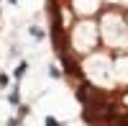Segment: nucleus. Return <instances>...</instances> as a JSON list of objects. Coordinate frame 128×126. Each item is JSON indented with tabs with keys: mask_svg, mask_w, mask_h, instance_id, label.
I'll return each instance as SVG.
<instances>
[{
	"mask_svg": "<svg viewBox=\"0 0 128 126\" xmlns=\"http://www.w3.org/2000/svg\"><path fill=\"white\" fill-rule=\"evenodd\" d=\"M8 82H10L8 75H0V88H8Z\"/></svg>",
	"mask_w": 128,
	"mask_h": 126,
	"instance_id": "7",
	"label": "nucleus"
},
{
	"mask_svg": "<svg viewBox=\"0 0 128 126\" xmlns=\"http://www.w3.org/2000/svg\"><path fill=\"white\" fill-rule=\"evenodd\" d=\"M49 75H51V77H54V80H59V75H62V72H59V70H56L54 65H51V67H49Z\"/></svg>",
	"mask_w": 128,
	"mask_h": 126,
	"instance_id": "5",
	"label": "nucleus"
},
{
	"mask_svg": "<svg viewBox=\"0 0 128 126\" xmlns=\"http://www.w3.org/2000/svg\"><path fill=\"white\" fill-rule=\"evenodd\" d=\"M31 36H34L36 41H41V39H44V31H41L38 26H31Z\"/></svg>",
	"mask_w": 128,
	"mask_h": 126,
	"instance_id": "3",
	"label": "nucleus"
},
{
	"mask_svg": "<svg viewBox=\"0 0 128 126\" xmlns=\"http://www.w3.org/2000/svg\"><path fill=\"white\" fill-rule=\"evenodd\" d=\"M23 116H28V106H20L18 108V118H23Z\"/></svg>",
	"mask_w": 128,
	"mask_h": 126,
	"instance_id": "6",
	"label": "nucleus"
},
{
	"mask_svg": "<svg viewBox=\"0 0 128 126\" xmlns=\"http://www.w3.org/2000/svg\"><path fill=\"white\" fill-rule=\"evenodd\" d=\"M10 3H18V0H10Z\"/></svg>",
	"mask_w": 128,
	"mask_h": 126,
	"instance_id": "9",
	"label": "nucleus"
},
{
	"mask_svg": "<svg viewBox=\"0 0 128 126\" xmlns=\"http://www.w3.org/2000/svg\"><path fill=\"white\" fill-rule=\"evenodd\" d=\"M46 126H62V123H59L54 116H49V118H46Z\"/></svg>",
	"mask_w": 128,
	"mask_h": 126,
	"instance_id": "8",
	"label": "nucleus"
},
{
	"mask_svg": "<svg viewBox=\"0 0 128 126\" xmlns=\"http://www.w3.org/2000/svg\"><path fill=\"white\" fill-rule=\"evenodd\" d=\"M26 70H28V62H20V65L16 67V72H13V77H16V80H20V77L26 75Z\"/></svg>",
	"mask_w": 128,
	"mask_h": 126,
	"instance_id": "1",
	"label": "nucleus"
},
{
	"mask_svg": "<svg viewBox=\"0 0 128 126\" xmlns=\"http://www.w3.org/2000/svg\"><path fill=\"white\" fill-rule=\"evenodd\" d=\"M8 100L13 103V106H20V93H18V88H13V90H10V95H8Z\"/></svg>",
	"mask_w": 128,
	"mask_h": 126,
	"instance_id": "2",
	"label": "nucleus"
},
{
	"mask_svg": "<svg viewBox=\"0 0 128 126\" xmlns=\"http://www.w3.org/2000/svg\"><path fill=\"white\" fill-rule=\"evenodd\" d=\"M115 126H128V116H120V113H118V118H115Z\"/></svg>",
	"mask_w": 128,
	"mask_h": 126,
	"instance_id": "4",
	"label": "nucleus"
}]
</instances>
